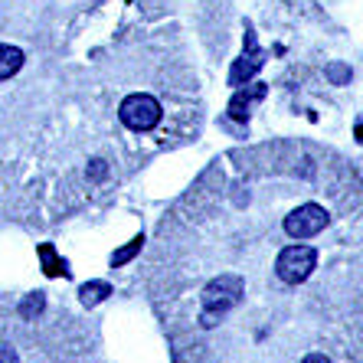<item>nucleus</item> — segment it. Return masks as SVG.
I'll use <instances>...</instances> for the list:
<instances>
[{"instance_id":"nucleus-1","label":"nucleus","mask_w":363,"mask_h":363,"mask_svg":"<svg viewBox=\"0 0 363 363\" xmlns=\"http://www.w3.org/2000/svg\"><path fill=\"white\" fill-rule=\"evenodd\" d=\"M118 118H121V125L131 128V131H151V128H157V121H161V101L147 92H135L121 101Z\"/></svg>"},{"instance_id":"nucleus-8","label":"nucleus","mask_w":363,"mask_h":363,"mask_svg":"<svg viewBox=\"0 0 363 363\" xmlns=\"http://www.w3.org/2000/svg\"><path fill=\"white\" fill-rule=\"evenodd\" d=\"M43 259L50 262V269H46V272H50V275H60V272H62V275H69L66 262H56V259H52V249H43Z\"/></svg>"},{"instance_id":"nucleus-3","label":"nucleus","mask_w":363,"mask_h":363,"mask_svg":"<svg viewBox=\"0 0 363 363\" xmlns=\"http://www.w3.org/2000/svg\"><path fill=\"white\" fill-rule=\"evenodd\" d=\"M318 265V252L311 245H288L281 249L279 259H275V275H279L285 285H301L308 275Z\"/></svg>"},{"instance_id":"nucleus-10","label":"nucleus","mask_w":363,"mask_h":363,"mask_svg":"<svg viewBox=\"0 0 363 363\" xmlns=\"http://www.w3.org/2000/svg\"><path fill=\"white\" fill-rule=\"evenodd\" d=\"M43 308V295H30L23 301V314H33V311H40Z\"/></svg>"},{"instance_id":"nucleus-11","label":"nucleus","mask_w":363,"mask_h":363,"mask_svg":"<svg viewBox=\"0 0 363 363\" xmlns=\"http://www.w3.org/2000/svg\"><path fill=\"white\" fill-rule=\"evenodd\" d=\"M92 180H101L105 177V161H92V174H89Z\"/></svg>"},{"instance_id":"nucleus-12","label":"nucleus","mask_w":363,"mask_h":363,"mask_svg":"<svg viewBox=\"0 0 363 363\" xmlns=\"http://www.w3.org/2000/svg\"><path fill=\"white\" fill-rule=\"evenodd\" d=\"M0 363H17V354L10 347H0Z\"/></svg>"},{"instance_id":"nucleus-13","label":"nucleus","mask_w":363,"mask_h":363,"mask_svg":"<svg viewBox=\"0 0 363 363\" xmlns=\"http://www.w3.org/2000/svg\"><path fill=\"white\" fill-rule=\"evenodd\" d=\"M301 363H330V360H328V357H324V354H308Z\"/></svg>"},{"instance_id":"nucleus-4","label":"nucleus","mask_w":363,"mask_h":363,"mask_svg":"<svg viewBox=\"0 0 363 363\" xmlns=\"http://www.w3.org/2000/svg\"><path fill=\"white\" fill-rule=\"evenodd\" d=\"M328 223H330V216H328L324 206H318V203H304V206H298V210H291L285 216V233L291 239H311V236H318Z\"/></svg>"},{"instance_id":"nucleus-2","label":"nucleus","mask_w":363,"mask_h":363,"mask_svg":"<svg viewBox=\"0 0 363 363\" xmlns=\"http://www.w3.org/2000/svg\"><path fill=\"white\" fill-rule=\"evenodd\" d=\"M242 279L239 275H220L216 281H210V285L203 288V308H206V321L203 324H210L213 314H226L229 308H236L239 301H242Z\"/></svg>"},{"instance_id":"nucleus-7","label":"nucleus","mask_w":363,"mask_h":363,"mask_svg":"<svg viewBox=\"0 0 363 363\" xmlns=\"http://www.w3.org/2000/svg\"><path fill=\"white\" fill-rule=\"evenodd\" d=\"M262 95H265V89L259 85V89L252 92V99H262ZM242 108H249V99H242V95H239V99L233 101V118H236V121H245V111Z\"/></svg>"},{"instance_id":"nucleus-9","label":"nucleus","mask_w":363,"mask_h":363,"mask_svg":"<svg viewBox=\"0 0 363 363\" xmlns=\"http://www.w3.org/2000/svg\"><path fill=\"white\" fill-rule=\"evenodd\" d=\"M138 249H141V239H135V242L128 245V249H121V252L115 255V259H111V262H115V265H121V262H125V259H131V255H135Z\"/></svg>"},{"instance_id":"nucleus-5","label":"nucleus","mask_w":363,"mask_h":363,"mask_svg":"<svg viewBox=\"0 0 363 363\" xmlns=\"http://www.w3.org/2000/svg\"><path fill=\"white\" fill-rule=\"evenodd\" d=\"M23 69V50L20 46H10V43H0V82L10 76H17Z\"/></svg>"},{"instance_id":"nucleus-6","label":"nucleus","mask_w":363,"mask_h":363,"mask_svg":"<svg viewBox=\"0 0 363 363\" xmlns=\"http://www.w3.org/2000/svg\"><path fill=\"white\" fill-rule=\"evenodd\" d=\"M108 295H111V285H108V281H89V285L79 288V298H82L85 308H92V304L105 301Z\"/></svg>"}]
</instances>
